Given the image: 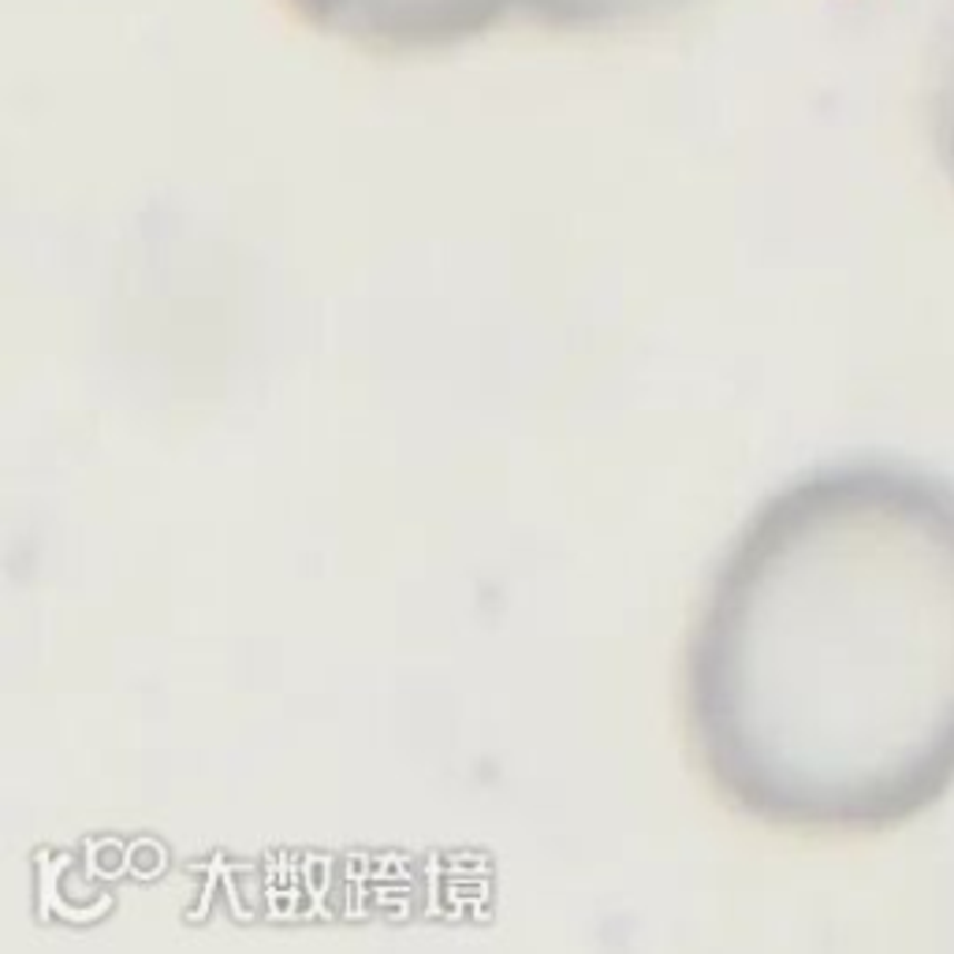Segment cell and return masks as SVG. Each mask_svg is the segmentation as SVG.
Returning <instances> with one entry per match:
<instances>
[{
    "label": "cell",
    "mask_w": 954,
    "mask_h": 954,
    "mask_svg": "<svg viewBox=\"0 0 954 954\" xmlns=\"http://www.w3.org/2000/svg\"><path fill=\"white\" fill-rule=\"evenodd\" d=\"M690 735L738 809L880 835L954 791V485L809 474L742 529L686 660Z\"/></svg>",
    "instance_id": "obj_1"
}]
</instances>
